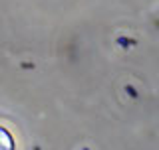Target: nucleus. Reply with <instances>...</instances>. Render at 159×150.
I'll return each mask as SVG.
<instances>
[{
  "label": "nucleus",
  "instance_id": "f257e3e1",
  "mask_svg": "<svg viewBox=\"0 0 159 150\" xmlns=\"http://www.w3.org/2000/svg\"><path fill=\"white\" fill-rule=\"evenodd\" d=\"M0 150H14L12 134H10L6 128H2V127H0Z\"/></svg>",
  "mask_w": 159,
  "mask_h": 150
}]
</instances>
